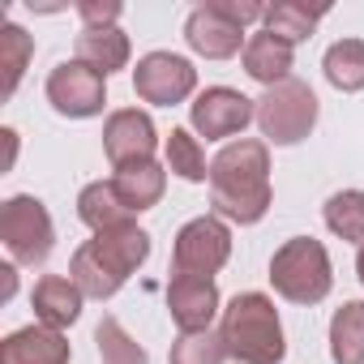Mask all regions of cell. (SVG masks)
I'll list each match as a JSON object with an SVG mask.
<instances>
[{"label": "cell", "mask_w": 364, "mask_h": 364, "mask_svg": "<svg viewBox=\"0 0 364 364\" xmlns=\"http://www.w3.org/2000/svg\"><path fill=\"white\" fill-rule=\"evenodd\" d=\"M210 206L232 223H257L270 210V154L266 141L240 137L210 163Z\"/></svg>", "instance_id": "1"}, {"label": "cell", "mask_w": 364, "mask_h": 364, "mask_svg": "<svg viewBox=\"0 0 364 364\" xmlns=\"http://www.w3.org/2000/svg\"><path fill=\"white\" fill-rule=\"evenodd\" d=\"M219 338H223L228 355L240 364H279L287 355L279 313H274L270 296H262V291H245L223 309Z\"/></svg>", "instance_id": "2"}, {"label": "cell", "mask_w": 364, "mask_h": 364, "mask_svg": "<svg viewBox=\"0 0 364 364\" xmlns=\"http://www.w3.org/2000/svg\"><path fill=\"white\" fill-rule=\"evenodd\" d=\"M270 283L291 304H317V300H326L334 274H330V257H326L321 240L296 236L283 249H274V257H270Z\"/></svg>", "instance_id": "3"}, {"label": "cell", "mask_w": 364, "mask_h": 364, "mask_svg": "<svg viewBox=\"0 0 364 364\" xmlns=\"http://www.w3.org/2000/svg\"><path fill=\"white\" fill-rule=\"evenodd\" d=\"M0 240H5V249L18 266H43L52 257V245H56V228H52L48 206L31 193L9 198L0 206Z\"/></svg>", "instance_id": "4"}, {"label": "cell", "mask_w": 364, "mask_h": 364, "mask_svg": "<svg viewBox=\"0 0 364 364\" xmlns=\"http://www.w3.org/2000/svg\"><path fill=\"white\" fill-rule=\"evenodd\" d=\"M257 124H262V137L274 141V146H296L313 133L317 124V95L287 77L279 86H270L262 99H257Z\"/></svg>", "instance_id": "5"}, {"label": "cell", "mask_w": 364, "mask_h": 364, "mask_svg": "<svg viewBox=\"0 0 364 364\" xmlns=\"http://www.w3.org/2000/svg\"><path fill=\"white\" fill-rule=\"evenodd\" d=\"M232 257V232L223 219L202 215L193 223H185L176 232V249H171V274H189V279H210L215 270H223Z\"/></svg>", "instance_id": "6"}, {"label": "cell", "mask_w": 364, "mask_h": 364, "mask_svg": "<svg viewBox=\"0 0 364 364\" xmlns=\"http://www.w3.org/2000/svg\"><path fill=\"white\" fill-rule=\"evenodd\" d=\"M133 90L146 103L171 107V103H185L198 90V69L185 56H171V52H150L137 60L133 69Z\"/></svg>", "instance_id": "7"}, {"label": "cell", "mask_w": 364, "mask_h": 364, "mask_svg": "<svg viewBox=\"0 0 364 364\" xmlns=\"http://www.w3.org/2000/svg\"><path fill=\"white\" fill-rule=\"evenodd\" d=\"M107 77H99L95 69H86L82 60H60L48 77V103L69 116V120H86V116H99L103 103H107V90H103Z\"/></svg>", "instance_id": "8"}, {"label": "cell", "mask_w": 364, "mask_h": 364, "mask_svg": "<svg viewBox=\"0 0 364 364\" xmlns=\"http://www.w3.org/2000/svg\"><path fill=\"white\" fill-rule=\"evenodd\" d=\"M189 120H193V129H198L206 141H215V137H236L249 120H257V103L245 99V95L232 90V86H210V90H202L198 103L189 107Z\"/></svg>", "instance_id": "9"}, {"label": "cell", "mask_w": 364, "mask_h": 364, "mask_svg": "<svg viewBox=\"0 0 364 364\" xmlns=\"http://www.w3.org/2000/svg\"><path fill=\"white\" fill-rule=\"evenodd\" d=\"M154 146H159V133H154V120L146 112L124 107V112L107 116V124H103V150H107L112 167L154 159Z\"/></svg>", "instance_id": "10"}, {"label": "cell", "mask_w": 364, "mask_h": 364, "mask_svg": "<svg viewBox=\"0 0 364 364\" xmlns=\"http://www.w3.org/2000/svg\"><path fill=\"white\" fill-rule=\"evenodd\" d=\"M167 313L180 326V334H198L210 330L215 313H219V287L215 279H189V274H171L167 287Z\"/></svg>", "instance_id": "11"}, {"label": "cell", "mask_w": 364, "mask_h": 364, "mask_svg": "<svg viewBox=\"0 0 364 364\" xmlns=\"http://www.w3.org/2000/svg\"><path fill=\"white\" fill-rule=\"evenodd\" d=\"M185 39H189V48H193L198 56H206V60H228V56L240 52L245 26H236L232 18H223V14L210 5V0H206V5H198V9L189 14Z\"/></svg>", "instance_id": "12"}, {"label": "cell", "mask_w": 364, "mask_h": 364, "mask_svg": "<svg viewBox=\"0 0 364 364\" xmlns=\"http://www.w3.org/2000/svg\"><path fill=\"white\" fill-rule=\"evenodd\" d=\"M0 364H69V338L52 326H26L0 343Z\"/></svg>", "instance_id": "13"}, {"label": "cell", "mask_w": 364, "mask_h": 364, "mask_svg": "<svg viewBox=\"0 0 364 364\" xmlns=\"http://www.w3.org/2000/svg\"><path fill=\"white\" fill-rule=\"evenodd\" d=\"M116 279H129L146 257H150V236L137 228V223H124V228H112V232H99L95 240H86Z\"/></svg>", "instance_id": "14"}, {"label": "cell", "mask_w": 364, "mask_h": 364, "mask_svg": "<svg viewBox=\"0 0 364 364\" xmlns=\"http://www.w3.org/2000/svg\"><path fill=\"white\" fill-rule=\"evenodd\" d=\"M35 317H39V326H52V330L73 326L82 317V287L73 279L43 274L35 283Z\"/></svg>", "instance_id": "15"}, {"label": "cell", "mask_w": 364, "mask_h": 364, "mask_svg": "<svg viewBox=\"0 0 364 364\" xmlns=\"http://www.w3.org/2000/svg\"><path fill=\"white\" fill-rule=\"evenodd\" d=\"M112 185H116V193L124 198V206H129L133 215H141V210L159 206V198H163V189H167V171H163L154 159H141V163L116 167Z\"/></svg>", "instance_id": "16"}, {"label": "cell", "mask_w": 364, "mask_h": 364, "mask_svg": "<svg viewBox=\"0 0 364 364\" xmlns=\"http://www.w3.org/2000/svg\"><path fill=\"white\" fill-rule=\"evenodd\" d=\"M73 60H82L86 69H95L99 77H107V73H116V69L129 65V39H124V31H116V26L82 31L77 43H73Z\"/></svg>", "instance_id": "17"}, {"label": "cell", "mask_w": 364, "mask_h": 364, "mask_svg": "<svg viewBox=\"0 0 364 364\" xmlns=\"http://www.w3.org/2000/svg\"><path fill=\"white\" fill-rule=\"evenodd\" d=\"M245 73H249L253 82H262L266 90L279 86V82H287V73H291V43L274 39L270 31L253 35V39L245 43Z\"/></svg>", "instance_id": "18"}, {"label": "cell", "mask_w": 364, "mask_h": 364, "mask_svg": "<svg viewBox=\"0 0 364 364\" xmlns=\"http://www.w3.org/2000/svg\"><path fill=\"white\" fill-rule=\"evenodd\" d=\"M77 215H82L86 228H95V236H99V232H112V228H124V223L133 219V210L124 206V198L116 193L112 180H95V185L82 189Z\"/></svg>", "instance_id": "19"}, {"label": "cell", "mask_w": 364, "mask_h": 364, "mask_svg": "<svg viewBox=\"0 0 364 364\" xmlns=\"http://www.w3.org/2000/svg\"><path fill=\"white\" fill-rule=\"evenodd\" d=\"M330 360L364 364V300H347L330 317Z\"/></svg>", "instance_id": "20"}, {"label": "cell", "mask_w": 364, "mask_h": 364, "mask_svg": "<svg viewBox=\"0 0 364 364\" xmlns=\"http://www.w3.org/2000/svg\"><path fill=\"white\" fill-rule=\"evenodd\" d=\"M326 18V5H300V0H279V5L266 9V31L283 43H300L313 35V26Z\"/></svg>", "instance_id": "21"}, {"label": "cell", "mask_w": 364, "mask_h": 364, "mask_svg": "<svg viewBox=\"0 0 364 364\" xmlns=\"http://www.w3.org/2000/svg\"><path fill=\"white\" fill-rule=\"evenodd\" d=\"M321 69H326V82L334 90H347V95L364 90V39H338L326 52Z\"/></svg>", "instance_id": "22"}, {"label": "cell", "mask_w": 364, "mask_h": 364, "mask_svg": "<svg viewBox=\"0 0 364 364\" xmlns=\"http://www.w3.org/2000/svg\"><path fill=\"white\" fill-rule=\"evenodd\" d=\"M31 56H35V39H31L22 26L5 22V31H0V69H5V86H0V95H5V99L18 90V82H22Z\"/></svg>", "instance_id": "23"}, {"label": "cell", "mask_w": 364, "mask_h": 364, "mask_svg": "<svg viewBox=\"0 0 364 364\" xmlns=\"http://www.w3.org/2000/svg\"><path fill=\"white\" fill-rule=\"evenodd\" d=\"M167 171H176L180 180H193V185L198 180H210L206 150L189 129H171V137H167Z\"/></svg>", "instance_id": "24"}, {"label": "cell", "mask_w": 364, "mask_h": 364, "mask_svg": "<svg viewBox=\"0 0 364 364\" xmlns=\"http://www.w3.org/2000/svg\"><path fill=\"white\" fill-rule=\"evenodd\" d=\"M326 228L343 240L364 245V189H343L326 202Z\"/></svg>", "instance_id": "25"}, {"label": "cell", "mask_w": 364, "mask_h": 364, "mask_svg": "<svg viewBox=\"0 0 364 364\" xmlns=\"http://www.w3.org/2000/svg\"><path fill=\"white\" fill-rule=\"evenodd\" d=\"M95 343H99V360H103V364H146L141 343H133V334H129L116 317H103V321H99Z\"/></svg>", "instance_id": "26"}, {"label": "cell", "mask_w": 364, "mask_h": 364, "mask_svg": "<svg viewBox=\"0 0 364 364\" xmlns=\"http://www.w3.org/2000/svg\"><path fill=\"white\" fill-rule=\"evenodd\" d=\"M228 360V347L219 334L210 330H198V334H180L171 343V364H223Z\"/></svg>", "instance_id": "27"}, {"label": "cell", "mask_w": 364, "mask_h": 364, "mask_svg": "<svg viewBox=\"0 0 364 364\" xmlns=\"http://www.w3.org/2000/svg\"><path fill=\"white\" fill-rule=\"evenodd\" d=\"M77 18L86 22V31L116 26V18H120V0H82V5H77Z\"/></svg>", "instance_id": "28"}, {"label": "cell", "mask_w": 364, "mask_h": 364, "mask_svg": "<svg viewBox=\"0 0 364 364\" xmlns=\"http://www.w3.org/2000/svg\"><path fill=\"white\" fill-rule=\"evenodd\" d=\"M0 274H5V287H0V296L9 300V296H14V266H5V270H0Z\"/></svg>", "instance_id": "29"}, {"label": "cell", "mask_w": 364, "mask_h": 364, "mask_svg": "<svg viewBox=\"0 0 364 364\" xmlns=\"http://www.w3.org/2000/svg\"><path fill=\"white\" fill-rule=\"evenodd\" d=\"M355 270H360V283H364V245H360V257H355Z\"/></svg>", "instance_id": "30"}]
</instances>
